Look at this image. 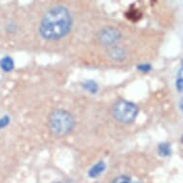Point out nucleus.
<instances>
[{
    "label": "nucleus",
    "instance_id": "ddd939ff",
    "mask_svg": "<svg viewBox=\"0 0 183 183\" xmlns=\"http://www.w3.org/2000/svg\"><path fill=\"white\" fill-rule=\"evenodd\" d=\"M176 88H178V91H180V92L183 91V79H179L178 82H176Z\"/></svg>",
    "mask_w": 183,
    "mask_h": 183
},
{
    "label": "nucleus",
    "instance_id": "1a4fd4ad",
    "mask_svg": "<svg viewBox=\"0 0 183 183\" xmlns=\"http://www.w3.org/2000/svg\"><path fill=\"white\" fill-rule=\"evenodd\" d=\"M112 183H138L136 181H133L132 178L128 175H120L118 178H116Z\"/></svg>",
    "mask_w": 183,
    "mask_h": 183
},
{
    "label": "nucleus",
    "instance_id": "0eeeda50",
    "mask_svg": "<svg viewBox=\"0 0 183 183\" xmlns=\"http://www.w3.org/2000/svg\"><path fill=\"white\" fill-rule=\"evenodd\" d=\"M0 67L5 72H10L14 68V61L10 57H4L0 61Z\"/></svg>",
    "mask_w": 183,
    "mask_h": 183
},
{
    "label": "nucleus",
    "instance_id": "9d476101",
    "mask_svg": "<svg viewBox=\"0 0 183 183\" xmlns=\"http://www.w3.org/2000/svg\"><path fill=\"white\" fill-rule=\"evenodd\" d=\"M84 88L87 89L90 93H95L96 91L98 90V87H97V84L93 82H87L84 83Z\"/></svg>",
    "mask_w": 183,
    "mask_h": 183
},
{
    "label": "nucleus",
    "instance_id": "7ed1b4c3",
    "mask_svg": "<svg viewBox=\"0 0 183 183\" xmlns=\"http://www.w3.org/2000/svg\"><path fill=\"white\" fill-rule=\"evenodd\" d=\"M138 114V107L134 104L120 100L114 104L112 107V116L116 121L124 124H129L135 120Z\"/></svg>",
    "mask_w": 183,
    "mask_h": 183
},
{
    "label": "nucleus",
    "instance_id": "20e7f679",
    "mask_svg": "<svg viewBox=\"0 0 183 183\" xmlns=\"http://www.w3.org/2000/svg\"><path fill=\"white\" fill-rule=\"evenodd\" d=\"M121 33L118 29L113 27H107L102 29L97 35V40L102 46L111 47L119 41Z\"/></svg>",
    "mask_w": 183,
    "mask_h": 183
},
{
    "label": "nucleus",
    "instance_id": "9b49d317",
    "mask_svg": "<svg viewBox=\"0 0 183 183\" xmlns=\"http://www.w3.org/2000/svg\"><path fill=\"white\" fill-rule=\"evenodd\" d=\"M9 122H10V118L8 116H4L0 119V129L5 128L6 126L9 125Z\"/></svg>",
    "mask_w": 183,
    "mask_h": 183
},
{
    "label": "nucleus",
    "instance_id": "6e6552de",
    "mask_svg": "<svg viewBox=\"0 0 183 183\" xmlns=\"http://www.w3.org/2000/svg\"><path fill=\"white\" fill-rule=\"evenodd\" d=\"M158 153L161 156H168L171 154V148L169 144H160L158 147Z\"/></svg>",
    "mask_w": 183,
    "mask_h": 183
},
{
    "label": "nucleus",
    "instance_id": "423d86ee",
    "mask_svg": "<svg viewBox=\"0 0 183 183\" xmlns=\"http://www.w3.org/2000/svg\"><path fill=\"white\" fill-rule=\"evenodd\" d=\"M104 169H106V164L103 161L97 163L89 171V176L90 178H97L98 175H100L104 171Z\"/></svg>",
    "mask_w": 183,
    "mask_h": 183
},
{
    "label": "nucleus",
    "instance_id": "f257e3e1",
    "mask_svg": "<svg viewBox=\"0 0 183 183\" xmlns=\"http://www.w3.org/2000/svg\"><path fill=\"white\" fill-rule=\"evenodd\" d=\"M72 27L70 12L62 6L50 9L40 25V34L46 40H58L66 36Z\"/></svg>",
    "mask_w": 183,
    "mask_h": 183
},
{
    "label": "nucleus",
    "instance_id": "4468645a",
    "mask_svg": "<svg viewBox=\"0 0 183 183\" xmlns=\"http://www.w3.org/2000/svg\"><path fill=\"white\" fill-rule=\"evenodd\" d=\"M180 107H181V110H182V112H183V98L181 99V102H180Z\"/></svg>",
    "mask_w": 183,
    "mask_h": 183
},
{
    "label": "nucleus",
    "instance_id": "f03ea898",
    "mask_svg": "<svg viewBox=\"0 0 183 183\" xmlns=\"http://www.w3.org/2000/svg\"><path fill=\"white\" fill-rule=\"evenodd\" d=\"M50 132L56 136H64L72 132L75 127V120L68 111L56 109L52 111L48 118Z\"/></svg>",
    "mask_w": 183,
    "mask_h": 183
},
{
    "label": "nucleus",
    "instance_id": "39448f33",
    "mask_svg": "<svg viewBox=\"0 0 183 183\" xmlns=\"http://www.w3.org/2000/svg\"><path fill=\"white\" fill-rule=\"evenodd\" d=\"M108 56L110 58H112L113 61H118L121 62L127 56V52L123 47H120L118 45H113L111 47H108Z\"/></svg>",
    "mask_w": 183,
    "mask_h": 183
},
{
    "label": "nucleus",
    "instance_id": "f8f14e48",
    "mask_svg": "<svg viewBox=\"0 0 183 183\" xmlns=\"http://www.w3.org/2000/svg\"><path fill=\"white\" fill-rule=\"evenodd\" d=\"M138 68L140 71H143V72H148V71H150L151 70V65L150 64H143V65H139Z\"/></svg>",
    "mask_w": 183,
    "mask_h": 183
}]
</instances>
